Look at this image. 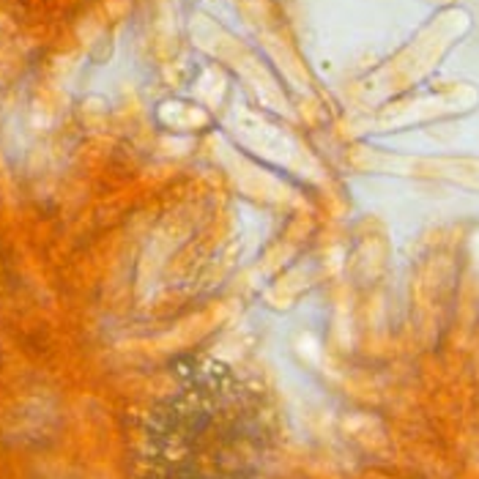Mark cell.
<instances>
[{"label": "cell", "instance_id": "obj_1", "mask_svg": "<svg viewBox=\"0 0 479 479\" xmlns=\"http://www.w3.org/2000/svg\"><path fill=\"white\" fill-rule=\"evenodd\" d=\"M146 422L143 479H266L280 449L274 402L233 364L184 356Z\"/></svg>", "mask_w": 479, "mask_h": 479}]
</instances>
